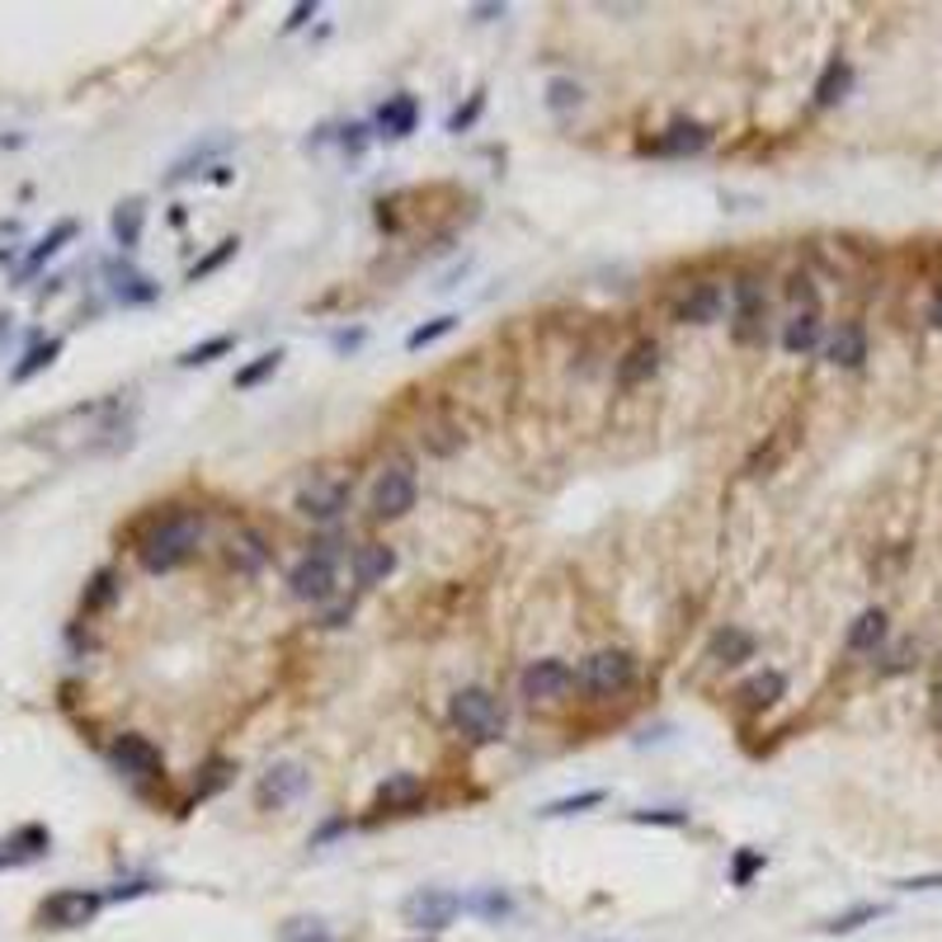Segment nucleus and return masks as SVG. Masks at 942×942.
<instances>
[{"instance_id":"f257e3e1","label":"nucleus","mask_w":942,"mask_h":942,"mask_svg":"<svg viewBox=\"0 0 942 942\" xmlns=\"http://www.w3.org/2000/svg\"><path fill=\"white\" fill-rule=\"evenodd\" d=\"M198 538H203V524L194 514H184V509H175V514H165V518H156V524L141 532V542H137V561H141V571H151V575H170V571H180V565L198 552Z\"/></svg>"},{"instance_id":"f03ea898","label":"nucleus","mask_w":942,"mask_h":942,"mask_svg":"<svg viewBox=\"0 0 942 942\" xmlns=\"http://www.w3.org/2000/svg\"><path fill=\"white\" fill-rule=\"evenodd\" d=\"M448 716L471 745H491L505 735V706H499L491 688H462V693H452Z\"/></svg>"},{"instance_id":"7ed1b4c3","label":"nucleus","mask_w":942,"mask_h":942,"mask_svg":"<svg viewBox=\"0 0 942 942\" xmlns=\"http://www.w3.org/2000/svg\"><path fill=\"white\" fill-rule=\"evenodd\" d=\"M632 679H636V659H632V651H618V646L594 651L585 665H579V674H575V683L585 688V693H594V698L622 693Z\"/></svg>"},{"instance_id":"20e7f679","label":"nucleus","mask_w":942,"mask_h":942,"mask_svg":"<svg viewBox=\"0 0 942 942\" xmlns=\"http://www.w3.org/2000/svg\"><path fill=\"white\" fill-rule=\"evenodd\" d=\"M100 909H104V895L81 891V886H67V891H53L38 905V923H43V929H85V923H94Z\"/></svg>"},{"instance_id":"39448f33","label":"nucleus","mask_w":942,"mask_h":942,"mask_svg":"<svg viewBox=\"0 0 942 942\" xmlns=\"http://www.w3.org/2000/svg\"><path fill=\"white\" fill-rule=\"evenodd\" d=\"M458 915H462V895L438 891V886H424V891H415V895H405L401 900V919L411 923V929H424V933L448 929Z\"/></svg>"},{"instance_id":"423d86ee","label":"nucleus","mask_w":942,"mask_h":942,"mask_svg":"<svg viewBox=\"0 0 942 942\" xmlns=\"http://www.w3.org/2000/svg\"><path fill=\"white\" fill-rule=\"evenodd\" d=\"M288 589H292V599H302V604H325L330 594H335V552H330V542H321L317 552L292 565Z\"/></svg>"},{"instance_id":"0eeeda50","label":"nucleus","mask_w":942,"mask_h":942,"mask_svg":"<svg viewBox=\"0 0 942 942\" xmlns=\"http://www.w3.org/2000/svg\"><path fill=\"white\" fill-rule=\"evenodd\" d=\"M731 330H735V340L740 344H759L763 340V317H768V297H763V283L754 278V274H740L735 278V288H731Z\"/></svg>"},{"instance_id":"6e6552de","label":"nucleus","mask_w":942,"mask_h":942,"mask_svg":"<svg viewBox=\"0 0 942 942\" xmlns=\"http://www.w3.org/2000/svg\"><path fill=\"white\" fill-rule=\"evenodd\" d=\"M307 788H311V768L297 763V759H278V763H269V773L255 782V801H260V811H278V806H292Z\"/></svg>"},{"instance_id":"1a4fd4ad","label":"nucleus","mask_w":942,"mask_h":942,"mask_svg":"<svg viewBox=\"0 0 942 942\" xmlns=\"http://www.w3.org/2000/svg\"><path fill=\"white\" fill-rule=\"evenodd\" d=\"M415 495H420V485H415V471L405 467V462H397V467H387L382 476H377V485H372V518H401V514H411L415 509Z\"/></svg>"},{"instance_id":"9d476101","label":"nucleus","mask_w":942,"mask_h":942,"mask_svg":"<svg viewBox=\"0 0 942 942\" xmlns=\"http://www.w3.org/2000/svg\"><path fill=\"white\" fill-rule=\"evenodd\" d=\"M712 147V128H702V123H669L665 133H655L646 141V156H659V161H688V156H702Z\"/></svg>"},{"instance_id":"9b49d317","label":"nucleus","mask_w":942,"mask_h":942,"mask_svg":"<svg viewBox=\"0 0 942 942\" xmlns=\"http://www.w3.org/2000/svg\"><path fill=\"white\" fill-rule=\"evenodd\" d=\"M571 683H575V669L565 665V659H532V665L518 674V693H524L528 702H552Z\"/></svg>"},{"instance_id":"f8f14e48","label":"nucleus","mask_w":942,"mask_h":942,"mask_svg":"<svg viewBox=\"0 0 942 942\" xmlns=\"http://www.w3.org/2000/svg\"><path fill=\"white\" fill-rule=\"evenodd\" d=\"M108 759H114V768L118 773H128V778H161V768H165V759H161V749H156L147 735H118L114 745H108Z\"/></svg>"},{"instance_id":"ddd939ff","label":"nucleus","mask_w":942,"mask_h":942,"mask_svg":"<svg viewBox=\"0 0 942 942\" xmlns=\"http://www.w3.org/2000/svg\"><path fill=\"white\" fill-rule=\"evenodd\" d=\"M726 311V292L716 283H688L683 297L674 302V321L679 325H712Z\"/></svg>"},{"instance_id":"4468645a","label":"nucleus","mask_w":942,"mask_h":942,"mask_svg":"<svg viewBox=\"0 0 942 942\" xmlns=\"http://www.w3.org/2000/svg\"><path fill=\"white\" fill-rule=\"evenodd\" d=\"M344 505H349V481H335V476H321L311 481L302 495H297V509H302L307 518H335Z\"/></svg>"},{"instance_id":"2eb2a0df","label":"nucleus","mask_w":942,"mask_h":942,"mask_svg":"<svg viewBox=\"0 0 942 942\" xmlns=\"http://www.w3.org/2000/svg\"><path fill=\"white\" fill-rule=\"evenodd\" d=\"M108 292H114V302H123V307H147V302L161 297V288H156V283L141 269H133L128 260L108 264Z\"/></svg>"},{"instance_id":"dca6fc26","label":"nucleus","mask_w":942,"mask_h":942,"mask_svg":"<svg viewBox=\"0 0 942 942\" xmlns=\"http://www.w3.org/2000/svg\"><path fill=\"white\" fill-rule=\"evenodd\" d=\"M47 848H53V835H47V825H20L5 843H0V868H24V862L43 858Z\"/></svg>"},{"instance_id":"f3484780","label":"nucleus","mask_w":942,"mask_h":942,"mask_svg":"<svg viewBox=\"0 0 942 942\" xmlns=\"http://www.w3.org/2000/svg\"><path fill=\"white\" fill-rule=\"evenodd\" d=\"M76 231H81V222H71V217H61V222H57V227L47 231L43 241H38V245H34V250H28V255H24V264H20V269H14V283H20V288H24V283L34 278V274L43 269V264L57 255L61 245H67V241H76Z\"/></svg>"},{"instance_id":"a211bd4d","label":"nucleus","mask_w":942,"mask_h":942,"mask_svg":"<svg viewBox=\"0 0 942 942\" xmlns=\"http://www.w3.org/2000/svg\"><path fill=\"white\" fill-rule=\"evenodd\" d=\"M659 372V344L655 340H636L632 349L618 358V387H641Z\"/></svg>"},{"instance_id":"6ab92c4d","label":"nucleus","mask_w":942,"mask_h":942,"mask_svg":"<svg viewBox=\"0 0 942 942\" xmlns=\"http://www.w3.org/2000/svg\"><path fill=\"white\" fill-rule=\"evenodd\" d=\"M415 123H420V104H415V94H391V100H387L382 108H377V133L391 137V141L411 137V133H415Z\"/></svg>"},{"instance_id":"aec40b11","label":"nucleus","mask_w":942,"mask_h":942,"mask_svg":"<svg viewBox=\"0 0 942 942\" xmlns=\"http://www.w3.org/2000/svg\"><path fill=\"white\" fill-rule=\"evenodd\" d=\"M349 571H354L358 585H377V579H387L391 571H397V552L382 547V542H364V547H354Z\"/></svg>"},{"instance_id":"412c9836","label":"nucleus","mask_w":942,"mask_h":942,"mask_svg":"<svg viewBox=\"0 0 942 942\" xmlns=\"http://www.w3.org/2000/svg\"><path fill=\"white\" fill-rule=\"evenodd\" d=\"M825 354H829V364H835V368H858L862 358H868V335H862V325L858 321H843L835 335H829Z\"/></svg>"},{"instance_id":"4be33fe9","label":"nucleus","mask_w":942,"mask_h":942,"mask_svg":"<svg viewBox=\"0 0 942 942\" xmlns=\"http://www.w3.org/2000/svg\"><path fill=\"white\" fill-rule=\"evenodd\" d=\"M141 227H147V203H141V198H123L118 208H114V217H108V231H114V245L118 250H137Z\"/></svg>"},{"instance_id":"5701e85b","label":"nucleus","mask_w":942,"mask_h":942,"mask_svg":"<svg viewBox=\"0 0 942 942\" xmlns=\"http://www.w3.org/2000/svg\"><path fill=\"white\" fill-rule=\"evenodd\" d=\"M782 693H788V679H782L778 669H763V674H754V679H745L740 688H735V698H740L749 712H763V706H773Z\"/></svg>"},{"instance_id":"b1692460","label":"nucleus","mask_w":942,"mask_h":942,"mask_svg":"<svg viewBox=\"0 0 942 942\" xmlns=\"http://www.w3.org/2000/svg\"><path fill=\"white\" fill-rule=\"evenodd\" d=\"M420 801H424V778L415 773H397L377 788V806L382 811H415Z\"/></svg>"},{"instance_id":"393cba45","label":"nucleus","mask_w":942,"mask_h":942,"mask_svg":"<svg viewBox=\"0 0 942 942\" xmlns=\"http://www.w3.org/2000/svg\"><path fill=\"white\" fill-rule=\"evenodd\" d=\"M820 335H825L820 311H806V307H801L796 317L782 325V349H788V354H811L815 344H820Z\"/></svg>"},{"instance_id":"a878e982","label":"nucleus","mask_w":942,"mask_h":942,"mask_svg":"<svg viewBox=\"0 0 942 942\" xmlns=\"http://www.w3.org/2000/svg\"><path fill=\"white\" fill-rule=\"evenodd\" d=\"M462 909L467 915H476V919H485V923H499V919L514 915V900L499 886H476L471 895H462Z\"/></svg>"},{"instance_id":"bb28decb","label":"nucleus","mask_w":942,"mask_h":942,"mask_svg":"<svg viewBox=\"0 0 942 942\" xmlns=\"http://www.w3.org/2000/svg\"><path fill=\"white\" fill-rule=\"evenodd\" d=\"M848 90H853V67H848L843 57H835V61H829V67L820 71V81H815V108L839 104Z\"/></svg>"},{"instance_id":"cd10ccee","label":"nucleus","mask_w":942,"mask_h":942,"mask_svg":"<svg viewBox=\"0 0 942 942\" xmlns=\"http://www.w3.org/2000/svg\"><path fill=\"white\" fill-rule=\"evenodd\" d=\"M886 641V612L882 608H868L862 618L848 627V651H872Z\"/></svg>"},{"instance_id":"c85d7f7f","label":"nucleus","mask_w":942,"mask_h":942,"mask_svg":"<svg viewBox=\"0 0 942 942\" xmlns=\"http://www.w3.org/2000/svg\"><path fill=\"white\" fill-rule=\"evenodd\" d=\"M754 655V636L740 632V627H726V632H716L712 641V659L716 665H740V659Z\"/></svg>"},{"instance_id":"c756f323","label":"nucleus","mask_w":942,"mask_h":942,"mask_svg":"<svg viewBox=\"0 0 942 942\" xmlns=\"http://www.w3.org/2000/svg\"><path fill=\"white\" fill-rule=\"evenodd\" d=\"M57 354H61V340H57V335H53V340H38L34 349H28V354L20 358V364H14V372H10V377H14V382H28V377H38L43 368H53V364H57Z\"/></svg>"},{"instance_id":"7c9ffc66","label":"nucleus","mask_w":942,"mask_h":942,"mask_svg":"<svg viewBox=\"0 0 942 942\" xmlns=\"http://www.w3.org/2000/svg\"><path fill=\"white\" fill-rule=\"evenodd\" d=\"M236 778V763L231 759H208L198 768V778H194V801H208V796H217L227 788V782Z\"/></svg>"},{"instance_id":"2f4dec72","label":"nucleus","mask_w":942,"mask_h":942,"mask_svg":"<svg viewBox=\"0 0 942 942\" xmlns=\"http://www.w3.org/2000/svg\"><path fill=\"white\" fill-rule=\"evenodd\" d=\"M604 788H589V792H575V796H561V801H547V806L538 811L542 820H561V815H579V811H594L604 806Z\"/></svg>"},{"instance_id":"473e14b6","label":"nucleus","mask_w":942,"mask_h":942,"mask_svg":"<svg viewBox=\"0 0 942 942\" xmlns=\"http://www.w3.org/2000/svg\"><path fill=\"white\" fill-rule=\"evenodd\" d=\"M278 942H330V929H325V919L297 915V919L278 923Z\"/></svg>"},{"instance_id":"72a5a7b5","label":"nucleus","mask_w":942,"mask_h":942,"mask_svg":"<svg viewBox=\"0 0 942 942\" xmlns=\"http://www.w3.org/2000/svg\"><path fill=\"white\" fill-rule=\"evenodd\" d=\"M882 915H886V905H853V909H843V915L825 919L820 933H853V929H862V923H872V919H882Z\"/></svg>"},{"instance_id":"f704fd0d","label":"nucleus","mask_w":942,"mask_h":942,"mask_svg":"<svg viewBox=\"0 0 942 942\" xmlns=\"http://www.w3.org/2000/svg\"><path fill=\"white\" fill-rule=\"evenodd\" d=\"M231 349H236L231 335H212V340H203V344H188V349L180 354V368H203V364H212V358H222Z\"/></svg>"},{"instance_id":"c9c22d12","label":"nucleus","mask_w":942,"mask_h":942,"mask_svg":"<svg viewBox=\"0 0 942 942\" xmlns=\"http://www.w3.org/2000/svg\"><path fill=\"white\" fill-rule=\"evenodd\" d=\"M217 151H227V137H208L203 147H194L184 156V161H175V170L165 175V184H180V180H188V175H198V165L208 161V156H217Z\"/></svg>"},{"instance_id":"e433bc0d","label":"nucleus","mask_w":942,"mask_h":942,"mask_svg":"<svg viewBox=\"0 0 942 942\" xmlns=\"http://www.w3.org/2000/svg\"><path fill=\"white\" fill-rule=\"evenodd\" d=\"M114 599H118V575H114V571H100V575L90 579L81 608H85V612H100V608H108Z\"/></svg>"},{"instance_id":"4c0bfd02","label":"nucleus","mask_w":942,"mask_h":942,"mask_svg":"<svg viewBox=\"0 0 942 942\" xmlns=\"http://www.w3.org/2000/svg\"><path fill=\"white\" fill-rule=\"evenodd\" d=\"M236 250H241V241H236V236H227L222 245H217V250H208V255H203V260L194 264V269H188V283H203L208 274H217L227 260H236Z\"/></svg>"},{"instance_id":"58836bf2","label":"nucleus","mask_w":942,"mask_h":942,"mask_svg":"<svg viewBox=\"0 0 942 942\" xmlns=\"http://www.w3.org/2000/svg\"><path fill=\"white\" fill-rule=\"evenodd\" d=\"M278 364H283V354H278V349H274V354H260L250 368H241V372H236V387H241V391L260 387L264 377H274V372H278Z\"/></svg>"},{"instance_id":"ea45409f","label":"nucleus","mask_w":942,"mask_h":942,"mask_svg":"<svg viewBox=\"0 0 942 942\" xmlns=\"http://www.w3.org/2000/svg\"><path fill=\"white\" fill-rule=\"evenodd\" d=\"M452 325H458V317H434L429 325H415V330H411V335H405V349H411V354H415V349H424V344H434V340H444V335H448V330H452Z\"/></svg>"},{"instance_id":"a19ab883","label":"nucleus","mask_w":942,"mask_h":942,"mask_svg":"<svg viewBox=\"0 0 942 942\" xmlns=\"http://www.w3.org/2000/svg\"><path fill=\"white\" fill-rule=\"evenodd\" d=\"M547 104L556 108V114H565V108L579 104V85L565 81V76H556V81H547Z\"/></svg>"},{"instance_id":"79ce46f5","label":"nucleus","mask_w":942,"mask_h":942,"mask_svg":"<svg viewBox=\"0 0 942 942\" xmlns=\"http://www.w3.org/2000/svg\"><path fill=\"white\" fill-rule=\"evenodd\" d=\"M231 561L241 565V571H255V565L264 561V542L255 538V532H245L241 542H231Z\"/></svg>"},{"instance_id":"37998d69","label":"nucleus","mask_w":942,"mask_h":942,"mask_svg":"<svg viewBox=\"0 0 942 942\" xmlns=\"http://www.w3.org/2000/svg\"><path fill=\"white\" fill-rule=\"evenodd\" d=\"M481 108H485V90H476L471 100L462 104V108H452V118H448V133H467L471 123L481 118Z\"/></svg>"},{"instance_id":"c03bdc74","label":"nucleus","mask_w":942,"mask_h":942,"mask_svg":"<svg viewBox=\"0 0 942 942\" xmlns=\"http://www.w3.org/2000/svg\"><path fill=\"white\" fill-rule=\"evenodd\" d=\"M632 820L636 825H688V811H679V806H659V811H632Z\"/></svg>"},{"instance_id":"a18cd8bd","label":"nucleus","mask_w":942,"mask_h":942,"mask_svg":"<svg viewBox=\"0 0 942 942\" xmlns=\"http://www.w3.org/2000/svg\"><path fill=\"white\" fill-rule=\"evenodd\" d=\"M754 872H763V853H754V848H749V853L735 858L731 882H735V886H749V882H754Z\"/></svg>"},{"instance_id":"49530a36","label":"nucleus","mask_w":942,"mask_h":942,"mask_svg":"<svg viewBox=\"0 0 942 942\" xmlns=\"http://www.w3.org/2000/svg\"><path fill=\"white\" fill-rule=\"evenodd\" d=\"M340 147L349 151V156H364V147H368V128H364V123H349V128L340 133Z\"/></svg>"},{"instance_id":"de8ad7c7","label":"nucleus","mask_w":942,"mask_h":942,"mask_svg":"<svg viewBox=\"0 0 942 942\" xmlns=\"http://www.w3.org/2000/svg\"><path fill=\"white\" fill-rule=\"evenodd\" d=\"M156 891V882H123V886H114L104 895V900H137V895H151Z\"/></svg>"},{"instance_id":"09e8293b","label":"nucleus","mask_w":942,"mask_h":942,"mask_svg":"<svg viewBox=\"0 0 942 942\" xmlns=\"http://www.w3.org/2000/svg\"><path fill=\"white\" fill-rule=\"evenodd\" d=\"M311 14H317V0H302V5H292V14H288V24H283V28L292 34V28H302V24L311 20Z\"/></svg>"},{"instance_id":"8fccbe9b","label":"nucleus","mask_w":942,"mask_h":942,"mask_svg":"<svg viewBox=\"0 0 942 942\" xmlns=\"http://www.w3.org/2000/svg\"><path fill=\"white\" fill-rule=\"evenodd\" d=\"M905 891H942V872H933V876H909V882H900Z\"/></svg>"},{"instance_id":"3c124183","label":"nucleus","mask_w":942,"mask_h":942,"mask_svg":"<svg viewBox=\"0 0 942 942\" xmlns=\"http://www.w3.org/2000/svg\"><path fill=\"white\" fill-rule=\"evenodd\" d=\"M364 344V330H335V349H354Z\"/></svg>"},{"instance_id":"603ef678","label":"nucleus","mask_w":942,"mask_h":942,"mask_svg":"<svg viewBox=\"0 0 942 942\" xmlns=\"http://www.w3.org/2000/svg\"><path fill=\"white\" fill-rule=\"evenodd\" d=\"M10 335H14V317H10V311H0V349L10 344Z\"/></svg>"},{"instance_id":"864d4df0","label":"nucleus","mask_w":942,"mask_h":942,"mask_svg":"<svg viewBox=\"0 0 942 942\" xmlns=\"http://www.w3.org/2000/svg\"><path fill=\"white\" fill-rule=\"evenodd\" d=\"M933 325L942 330V297H938V302H933Z\"/></svg>"}]
</instances>
